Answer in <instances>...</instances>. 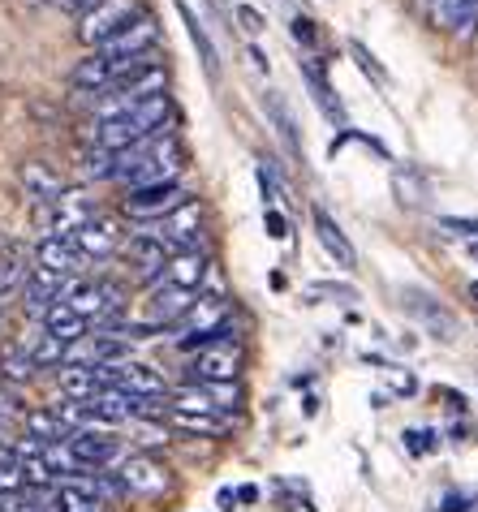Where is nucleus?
I'll list each match as a JSON object with an SVG mask.
<instances>
[{
  "label": "nucleus",
  "mask_w": 478,
  "mask_h": 512,
  "mask_svg": "<svg viewBox=\"0 0 478 512\" xmlns=\"http://www.w3.org/2000/svg\"><path fill=\"white\" fill-rule=\"evenodd\" d=\"M207 280V254L203 250H186V254H173V259L164 263V276L160 284H173V289H199Z\"/></svg>",
  "instance_id": "16"
},
{
  "label": "nucleus",
  "mask_w": 478,
  "mask_h": 512,
  "mask_svg": "<svg viewBox=\"0 0 478 512\" xmlns=\"http://www.w3.org/2000/svg\"><path fill=\"white\" fill-rule=\"evenodd\" d=\"M306 297H311V302H319V297H332V302H358V289H349V284H328V280H319V284H311V289H306Z\"/></svg>",
  "instance_id": "35"
},
{
  "label": "nucleus",
  "mask_w": 478,
  "mask_h": 512,
  "mask_svg": "<svg viewBox=\"0 0 478 512\" xmlns=\"http://www.w3.org/2000/svg\"><path fill=\"white\" fill-rule=\"evenodd\" d=\"M138 13H143V5L138 0H100L87 18H82V26H78V39L87 48H104L112 35L121 31V26H130Z\"/></svg>",
  "instance_id": "3"
},
{
  "label": "nucleus",
  "mask_w": 478,
  "mask_h": 512,
  "mask_svg": "<svg viewBox=\"0 0 478 512\" xmlns=\"http://www.w3.org/2000/svg\"><path fill=\"white\" fill-rule=\"evenodd\" d=\"M242 362H246V353L237 340L207 345V349H199V358H194V383H237Z\"/></svg>",
  "instance_id": "7"
},
{
  "label": "nucleus",
  "mask_w": 478,
  "mask_h": 512,
  "mask_svg": "<svg viewBox=\"0 0 478 512\" xmlns=\"http://www.w3.org/2000/svg\"><path fill=\"white\" fill-rule=\"evenodd\" d=\"M173 422L181 426V431H194V435H224L229 431V422L212 418V414H173Z\"/></svg>",
  "instance_id": "28"
},
{
  "label": "nucleus",
  "mask_w": 478,
  "mask_h": 512,
  "mask_svg": "<svg viewBox=\"0 0 478 512\" xmlns=\"http://www.w3.org/2000/svg\"><path fill=\"white\" fill-rule=\"evenodd\" d=\"M431 22L440 31H453V35H470L474 22H478V0H423Z\"/></svg>",
  "instance_id": "14"
},
{
  "label": "nucleus",
  "mask_w": 478,
  "mask_h": 512,
  "mask_svg": "<svg viewBox=\"0 0 478 512\" xmlns=\"http://www.w3.org/2000/svg\"><path fill=\"white\" fill-rule=\"evenodd\" d=\"M74 241V250L82 254V259L87 263H104V259H112V254L121 250V224L112 220V216H95V220H87L82 224V229L69 237Z\"/></svg>",
  "instance_id": "8"
},
{
  "label": "nucleus",
  "mask_w": 478,
  "mask_h": 512,
  "mask_svg": "<svg viewBox=\"0 0 478 512\" xmlns=\"http://www.w3.org/2000/svg\"><path fill=\"white\" fill-rule=\"evenodd\" d=\"M0 491H5V495H22V491H26L22 461H13L9 452H5V457H0Z\"/></svg>",
  "instance_id": "31"
},
{
  "label": "nucleus",
  "mask_w": 478,
  "mask_h": 512,
  "mask_svg": "<svg viewBox=\"0 0 478 512\" xmlns=\"http://www.w3.org/2000/svg\"><path fill=\"white\" fill-rule=\"evenodd\" d=\"M392 181H397V198L405 207H423L427 203V181L414 173V168H397V173H392Z\"/></svg>",
  "instance_id": "26"
},
{
  "label": "nucleus",
  "mask_w": 478,
  "mask_h": 512,
  "mask_svg": "<svg viewBox=\"0 0 478 512\" xmlns=\"http://www.w3.org/2000/svg\"><path fill=\"white\" fill-rule=\"evenodd\" d=\"M35 259H39L44 272L61 276V280H78V272L87 267V259L74 250V241H69V237H44V241H39V250H35Z\"/></svg>",
  "instance_id": "13"
},
{
  "label": "nucleus",
  "mask_w": 478,
  "mask_h": 512,
  "mask_svg": "<svg viewBox=\"0 0 478 512\" xmlns=\"http://www.w3.org/2000/svg\"><path fill=\"white\" fill-rule=\"evenodd\" d=\"M302 74H306V82H311V95H315V104L323 108V117L336 121V125H345L341 95H336V87L328 82V69H323V61H302Z\"/></svg>",
  "instance_id": "19"
},
{
  "label": "nucleus",
  "mask_w": 478,
  "mask_h": 512,
  "mask_svg": "<svg viewBox=\"0 0 478 512\" xmlns=\"http://www.w3.org/2000/svg\"><path fill=\"white\" fill-rule=\"evenodd\" d=\"M22 186L35 198V207H52L56 198L65 194V177L56 173V168H48L44 160H26L22 164Z\"/></svg>",
  "instance_id": "15"
},
{
  "label": "nucleus",
  "mask_w": 478,
  "mask_h": 512,
  "mask_svg": "<svg viewBox=\"0 0 478 512\" xmlns=\"http://www.w3.org/2000/svg\"><path fill=\"white\" fill-rule=\"evenodd\" d=\"M267 112H272V121H276V130L280 138L289 142V155L293 160H302V142H298V125H293V112L280 104V95H267Z\"/></svg>",
  "instance_id": "25"
},
{
  "label": "nucleus",
  "mask_w": 478,
  "mask_h": 512,
  "mask_svg": "<svg viewBox=\"0 0 478 512\" xmlns=\"http://www.w3.org/2000/svg\"><path fill=\"white\" fill-rule=\"evenodd\" d=\"M293 39H298V44H319V31H315V22L311 18H293Z\"/></svg>",
  "instance_id": "41"
},
{
  "label": "nucleus",
  "mask_w": 478,
  "mask_h": 512,
  "mask_svg": "<svg viewBox=\"0 0 478 512\" xmlns=\"http://www.w3.org/2000/svg\"><path fill=\"white\" fill-rule=\"evenodd\" d=\"M470 297H474V302H478V280H474V284H470Z\"/></svg>",
  "instance_id": "45"
},
{
  "label": "nucleus",
  "mask_w": 478,
  "mask_h": 512,
  "mask_svg": "<svg viewBox=\"0 0 478 512\" xmlns=\"http://www.w3.org/2000/svg\"><path fill=\"white\" fill-rule=\"evenodd\" d=\"M26 5H48V0H26Z\"/></svg>",
  "instance_id": "46"
},
{
  "label": "nucleus",
  "mask_w": 478,
  "mask_h": 512,
  "mask_svg": "<svg viewBox=\"0 0 478 512\" xmlns=\"http://www.w3.org/2000/svg\"><path fill=\"white\" fill-rule=\"evenodd\" d=\"M440 229L448 237H478V220L474 216H440Z\"/></svg>",
  "instance_id": "36"
},
{
  "label": "nucleus",
  "mask_w": 478,
  "mask_h": 512,
  "mask_svg": "<svg viewBox=\"0 0 478 512\" xmlns=\"http://www.w3.org/2000/svg\"><path fill=\"white\" fill-rule=\"evenodd\" d=\"M82 181H112V151H100L91 147L87 155H82Z\"/></svg>",
  "instance_id": "27"
},
{
  "label": "nucleus",
  "mask_w": 478,
  "mask_h": 512,
  "mask_svg": "<svg viewBox=\"0 0 478 512\" xmlns=\"http://www.w3.org/2000/svg\"><path fill=\"white\" fill-rule=\"evenodd\" d=\"M56 383H61L65 401H91V396L100 392V379H95L91 366H65V371L56 375Z\"/></svg>",
  "instance_id": "24"
},
{
  "label": "nucleus",
  "mask_w": 478,
  "mask_h": 512,
  "mask_svg": "<svg viewBox=\"0 0 478 512\" xmlns=\"http://www.w3.org/2000/svg\"><path fill=\"white\" fill-rule=\"evenodd\" d=\"M52 5L61 9V13H69V18H87V13L100 5V0H52Z\"/></svg>",
  "instance_id": "40"
},
{
  "label": "nucleus",
  "mask_w": 478,
  "mask_h": 512,
  "mask_svg": "<svg viewBox=\"0 0 478 512\" xmlns=\"http://www.w3.org/2000/svg\"><path fill=\"white\" fill-rule=\"evenodd\" d=\"M0 323H5V302H0Z\"/></svg>",
  "instance_id": "47"
},
{
  "label": "nucleus",
  "mask_w": 478,
  "mask_h": 512,
  "mask_svg": "<svg viewBox=\"0 0 478 512\" xmlns=\"http://www.w3.org/2000/svg\"><path fill=\"white\" fill-rule=\"evenodd\" d=\"M22 422H26V435L39 439V444H65L69 439V426L56 418L52 409H26Z\"/></svg>",
  "instance_id": "23"
},
{
  "label": "nucleus",
  "mask_w": 478,
  "mask_h": 512,
  "mask_svg": "<svg viewBox=\"0 0 478 512\" xmlns=\"http://www.w3.org/2000/svg\"><path fill=\"white\" fill-rule=\"evenodd\" d=\"M117 482L125 487V495H143V500H151V495H164L173 478H168V469H164L156 457L138 452V457H125V461H121Z\"/></svg>",
  "instance_id": "9"
},
{
  "label": "nucleus",
  "mask_w": 478,
  "mask_h": 512,
  "mask_svg": "<svg viewBox=\"0 0 478 512\" xmlns=\"http://www.w3.org/2000/svg\"><path fill=\"white\" fill-rule=\"evenodd\" d=\"M474 259H478V246H474Z\"/></svg>",
  "instance_id": "48"
},
{
  "label": "nucleus",
  "mask_w": 478,
  "mask_h": 512,
  "mask_svg": "<svg viewBox=\"0 0 478 512\" xmlns=\"http://www.w3.org/2000/svg\"><path fill=\"white\" fill-rule=\"evenodd\" d=\"M26 353H31L35 371H39V366H52V362H65V345H61V340H52L48 332L39 336V340H35V349H26Z\"/></svg>",
  "instance_id": "30"
},
{
  "label": "nucleus",
  "mask_w": 478,
  "mask_h": 512,
  "mask_svg": "<svg viewBox=\"0 0 478 512\" xmlns=\"http://www.w3.org/2000/svg\"><path fill=\"white\" fill-rule=\"evenodd\" d=\"M250 61H255V69H263V74H267V56L259 48H250Z\"/></svg>",
  "instance_id": "44"
},
{
  "label": "nucleus",
  "mask_w": 478,
  "mask_h": 512,
  "mask_svg": "<svg viewBox=\"0 0 478 512\" xmlns=\"http://www.w3.org/2000/svg\"><path fill=\"white\" fill-rule=\"evenodd\" d=\"M401 310L418 327H423L427 336L440 340V345H453V340H457V315L435 293H427V289H401Z\"/></svg>",
  "instance_id": "1"
},
{
  "label": "nucleus",
  "mask_w": 478,
  "mask_h": 512,
  "mask_svg": "<svg viewBox=\"0 0 478 512\" xmlns=\"http://www.w3.org/2000/svg\"><path fill=\"white\" fill-rule=\"evenodd\" d=\"M233 495H237L242 504H255V500H259V487H237Z\"/></svg>",
  "instance_id": "43"
},
{
  "label": "nucleus",
  "mask_w": 478,
  "mask_h": 512,
  "mask_svg": "<svg viewBox=\"0 0 478 512\" xmlns=\"http://www.w3.org/2000/svg\"><path fill=\"white\" fill-rule=\"evenodd\" d=\"M349 52H354L358 69H362V74H367V78L375 82V87H388V74L375 65V56H371V48H367V44H358V39H354V44H349Z\"/></svg>",
  "instance_id": "34"
},
{
  "label": "nucleus",
  "mask_w": 478,
  "mask_h": 512,
  "mask_svg": "<svg viewBox=\"0 0 478 512\" xmlns=\"http://www.w3.org/2000/svg\"><path fill=\"white\" fill-rule=\"evenodd\" d=\"M311 220H315V237H319V246L328 250L341 267H354V263H358V254H354V241H349V237L341 233V224H336L323 207H315V216H311Z\"/></svg>",
  "instance_id": "18"
},
{
  "label": "nucleus",
  "mask_w": 478,
  "mask_h": 512,
  "mask_svg": "<svg viewBox=\"0 0 478 512\" xmlns=\"http://www.w3.org/2000/svg\"><path fill=\"white\" fill-rule=\"evenodd\" d=\"M156 39H160L156 18H151V13H138V18L130 26H121L100 52L108 56V61H117V56H138V52H156Z\"/></svg>",
  "instance_id": "10"
},
{
  "label": "nucleus",
  "mask_w": 478,
  "mask_h": 512,
  "mask_svg": "<svg viewBox=\"0 0 478 512\" xmlns=\"http://www.w3.org/2000/svg\"><path fill=\"white\" fill-rule=\"evenodd\" d=\"M0 375H5L9 383H26V379L35 375L31 353H26V349H13V353H5V362H0Z\"/></svg>",
  "instance_id": "29"
},
{
  "label": "nucleus",
  "mask_w": 478,
  "mask_h": 512,
  "mask_svg": "<svg viewBox=\"0 0 478 512\" xmlns=\"http://www.w3.org/2000/svg\"><path fill=\"white\" fill-rule=\"evenodd\" d=\"M26 276H31V254H26V246H18V241H9V246L0 250V302L22 293Z\"/></svg>",
  "instance_id": "17"
},
{
  "label": "nucleus",
  "mask_w": 478,
  "mask_h": 512,
  "mask_svg": "<svg viewBox=\"0 0 478 512\" xmlns=\"http://www.w3.org/2000/svg\"><path fill=\"white\" fill-rule=\"evenodd\" d=\"M65 448L74 452V461L82 469H104L112 461H121V439L112 435V426H78V431H69Z\"/></svg>",
  "instance_id": "4"
},
{
  "label": "nucleus",
  "mask_w": 478,
  "mask_h": 512,
  "mask_svg": "<svg viewBox=\"0 0 478 512\" xmlns=\"http://www.w3.org/2000/svg\"><path fill=\"white\" fill-rule=\"evenodd\" d=\"M108 82H112V69H108V56H100V52L82 56V61L74 65V74H69V87L87 91V95L108 91Z\"/></svg>",
  "instance_id": "20"
},
{
  "label": "nucleus",
  "mask_w": 478,
  "mask_h": 512,
  "mask_svg": "<svg viewBox=\"0 0 478 512\" xmlns=\"http://www.w3.org/2000/svg\"><path fill=\"white\" fill-rule=\"evenodd\" d=\"M177 5V13H181V22H186V31H190V39H194V48H199V61H203V69L207 74H220V52H216V44L212 39H207V31H203V22L194 18V9L186 5V0H173Z\"/></svg>",
  "instance_id": "22"
},
{
  "label": "nucleus",
  "mask_w": 478,
  "mask_h": 512,
  "mask_svg": "<svg viewBox=\"0 0 478 512\" xmlns=\"http://www.w3.org/2000/svg\"><path fill=\"white\" fill-rule=\"evenodd\" d=\"M194 306V293L190 289H173V284H160L151 289L147 306H143V327L147 332H168V327H177L186 319V310Z\"/></svg>",
  "instance_id": "6"
},
{
  "label": "nucleus",
  "mask_w": 478,
  "mask_h": 512,
  "mask_svg": "<svg viewBox=\"0 0 478 512\" xmlns=\"http://www.w3.org/2000/svg\"><path fill=\"white\" fill-rule=\"evenodd\" d=\"M186 198L190 194L181 190L177 181H160V186H138V190H130V194H125V203H121V211L130 220H164L168 211H177Z\"/></svg>",
  "instance_id": "5"
},
{
  "label": "nucleus",
  "mask_w": 478,
  "mask_h": 512,
  "mask_svg": "<svg viewBox=\"0 0 478 512\" xmlns=\"http://www.w3.org/2000/svg\"><path fill=\"white\" fill-rule=\"evenodd\" d=\"M237 22H242L246 35H259L263 31V13L255 5H237Z\"/></svg>",
  "instance_id": "39"
},
{
  "label": "nucleus",
  "mask_w": 478,
  "mask_h": 512,
  "mask_svg": "<svg viewBox=\"0 0 478 512\" xmlns=\"http://www.w3.org/2000/svg\"><path fill=\"white\" fill-rule=\"evenodd\" d=\"M401 439H405V448H410L414 457H431L435 444H440V435H435L431 426H410V431H405Z\"/></svg>",
  "instance_id": "33"
},
{
  "label": "nucleus",
  "mask_w": 478,
  "mask_h": 512,
  "mask_svg": "<svg viewBox=\"0 0 478 512\" xmlns=\"http://www.w3.org/2000/svg\"><path fill=\"white\" fill-rule=\"evenodd\" d=\"M168 250V259L173 254H186V250H199V237H203V203L199 198H186L177 211H168L160 220V229L151 233Z\"/></svg>",
  "instance_id": "2"
},
{
  "label": "nucleus",
  "mask_w": 478,
  "mask_h": 512,
  "mask_svg": "<svg viewBox=\"0 0 478 512\" xmlns=\"http://www.w3.org/2000/svg\"><path fill=\"white\" fill-rule=\"evenodd\" d=\"M65 284H69V280L44 272V267H31V276H26V284H22V306H26V315L44 319L48 310L65 297Z\"/></svg>",
  "instance_id": "12"
},
{
  "label": "nucleus",
  "mask_w": 478,
  "mask_h": 512,
  "mask_svg": "<svg viewBox=\"0 0 478 512\" xmlns=\"http://www.w3.org/2000/svg\"><path fill=\"white\" fill-rule=\"evenodd\" d=\"M143 444H147V448L168 444V431H164V426H143Z\"/></svg>",
  "instance_id": "42"
},
{
  "label": "nucleus",
  "mask_w": 478,
  "mask_h": 512,
  "mask_svg": "<svg viewBox=\"0 0 478 512\" xmlns=\"http://www.w3.org/2000/svg\"><path fill=\"white\" fill-rule=\"evenodd\" d=\"M121 250H125V263L134 267V276L138 280H160L164 276V263H168V250L160 246L151 233H134L130 241H121Z\"/></svg>",
  "instance_id": "11"
},
{
  "label": "nucleus",
  "mask_w": 478,
  "mask_h": 512,
  "mask_svg": "<svg viewBox=\"0 0 478 512\" xmlns=\"http://www.w3.org/2000/svg\"><path fill=\"white\" fill-rule=\"evenodd\" d=\"M263 229H267V237H272V241H289V220L285 216H280V211H267V216H263Z\"/></svg>",
  "instance_id": "38"
},
{
  "label": "nucleus",
  "mask_w": 478,
  "mask_h": 512,
  "mask_svg": "<svg viewBox=\"0 0 478 512\" xmlns=\"http://www.w3.org/2000/svg\"><path fill=\"white\" fill-rule=\"evenodd\" d=\"M44 332H48L52 340H61V345H74V340H82V336L91 332V323H87V319H78L65 302H56L48 315H44Z\"/></svg>",
  "instance_id": "21"
},
{
  "label": "nucleus",
  "mask_w": 478,
  "mask_h": 512,
  "mask_svg": "<svg viewBox=\"0 0 478 512\" xmlns=\"http://www.w3.org/2000/svg\"><path fill=\"white\" fill-rule=\"evenodd\" d=\"M384 379H388V388L397 392V396H414L418 392V379L410 366H397V362H384Z\"/></svg>",
  "instance_id": "32"
},
{
  "label": "nucleus",
  "mask_w": 478,
  "mask_h": 512,
  "mask_svg": "<svg viewBox=\"0 0 478 512\" xmlns=\"http://www.w3.org/2000/svg\"><path fill=\"white\" fill-rule=\"evenodd\" d=\"M474 504H478V495H470V491H448L440 512H474Z\"/></svg>",
  "instance_id": "37"
}]
</instances>
